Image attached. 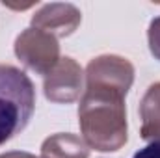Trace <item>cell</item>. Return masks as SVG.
Wrapping results in <instances>:
<instances>
[{
	"mask_svg": "<svg viewBox=\"0 0 160 158\" xmlns=\"http://www.w3.org/2000/svg\"><path fill=\"white\" fill-rule=\"evenodd\" d=\"M82 140L89 149L112 153L127 143L125 95L104 87H86L78 104Z\"/></svg>",
	"mask_w": 160,
	"mask_h": 158,
	"instance_id": "obj_1",
	"label": "cell"
},
{
	"mask_svg": "<svg viewBox=\"0 0 160 158\" xmlns=\"http://www.w3.org/2000/svg\"><path fill=\"white\" fill-rule=\"evenodd\" d=\"M36 110V87L19 67L0 63V145L21 134Z\"/></svg>",
	"mask_w": 160,
	"mask_h": 158,
	"instance_id": "obj_2",
	"label": "cell"
},
{
	"mask_svg": "<svg viewBox=\"0 0 160 158\" xmlns=\"http://www.w3.org/2000/svg\"><path fill=\"white\" fill-rule=\"evenodd\" d=\"M15 54L26 69L45 77L60 62V45L54 36L30 26L17 36Z\"/></svg>",
	"mask_w": 160,
	"mask_h": 158,
	"instance_id": "obj_3",
	"label": "cell"
},
{
	"mask_svg": "<svg viewBox=\"0 0 160 158\" xmlns=\"http://www.w3.org/2000/svg\"><path fill=\"white\" fill-rule=\"evenodd\" d=\"M134 82V65L116 54L93 58L86 67V87H104L127 97Z\"/></svg>",
	"mask_w": 160,
	"mask_h": 158,
	"instance_id": "obj_4",
	"label": "cell"
},
{
	"mask_svg": "<svg viewBox=\"0 0 160 158\" xmlns=\"http://www.w3.org/2000/svg\"><path fill=\"white\" fill-rule=\"evenodd\" d=\"M84 71L73 58H60L50 73L45 75L43 89L45 97L56 104L75 102L82 93Z\"/></svg>",
	"mask_w": 160,
	"mask_h": 158,
	"instance_id": "obj_5",
	"label": "cell"
},
{
	"mask_svg": "<svg viewBox=\"0 0 160 158\" xmlns=\"http://www.w3.org/2000/svg\"><path fill=\"white\" fill-rule=\"evenodd\" d=\"M80 22H82V13L78 7L73 4H60V2L45 4L32 17L34 28H39L54 36L56 39L69 37L71 34H75Z\"/></svg>",
	"mask_w": 160,
	"mask_h": 158,
	"instance_id": "obj_6",
	"label": "cell"
},
{
	"mask_svg": "<svg viewBox=\"0 0 160 158\" xmlns=\"http://www.w3.org/2000/svg\"><path fill=\"white\" fill-rule=\"evenodd\" d=\"M43 158H89V147L86 141L69 132H58L48 136L41 145Z\"/></svg>",
	"mask_w": 160,
	"mask_h": 158,
	"instance_id": "obj_7",
	"label": "cell"
},
{
	"mask_svg": "<svg viewBox=\"0 0 160 158\" xmlns=\"http://www.w3.org/2000/svg\"><path fill=\"white\" fill-rule=\"evenodd\" d=\"M142 128L140 136L145 141H160V82L151 84L140 102Z\"/></svg>",
	"mask_w": 160,
	"mask_h": 158,
	"instance_id": "obj_8",
	"label": "cell"
},
{
	"mask_svg": "<svg viewBox=\"0 0 160 158\" xmlns=\"http://www.w3.org/2000/svg\"><path fill=\"white\" fill-rule=\"evenodd\" d=\"M147 39H149V50H151V54L160 62V17L151 21L149 32H147Z\"/></svg>",
	"mask_w": 160,
	"mask_h": 158,
	"instance_id": "obj_9",
	"label": "cell"
},
{
	"mask_svg": "<svg viewBox=\"0 0 160 158\" xmlns=\"http://www.w3.org/2000/svg\"><path fill=\"white\" fill-rule=\"evenodd\" d=\"M132 158H160V141H151L140 149Z\"/></svg>",
	"mask_w": 160,
	"mask_h": 158,
	"instance_id": "obj_10",
	"label": "cell"
},
{
	"mask_svg": "<svg viewBox=\"0 0 160 158\" xmlns=\"http://www.w3.org/2000/svg\"><path fill=\"white\" fill-rule=\"evenodd\" d=\"M0 158H43V156H36L32 153H26V151H9V153L0 155Z\"/></svg>",
	"mask_w": 160,
	"mask_h": 158,
	"instance_id": "obj_11",
	"label": "cell"
}]
</instances>
